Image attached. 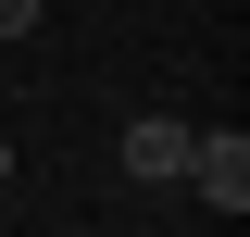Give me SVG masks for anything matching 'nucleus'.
Returning <instances> with one entry per match:
<instances>
[{
	"label": "nucleus",
	"mask_w": 250,
	"mask_h": 237,
	"mask_svg": "<svg viewBox=\"0 0 250 237\" xmlns=\"http://www.w3.org/2000/svg\"><path fill=\"white\" fill-rule=\"evenodd\" d=\"M188 200H200V212H250V138H238V125H200V138H188Z\"/></svg>",
	"instance_id": "obj_1"
},
{
	"label": "nucleus",
	"mask_w": 250,
	"mask_h": 237,
	"mask_svg": "<svg viewBox=\"0 0 250 237\" xmlns=\"http://www.w3.org/2000/svg\"><path fill=\"white\" fill-rule=\"evenodd\" d=\"M188 138H200L188 113H138V125H125V175H138V187H175L188 175Z\"/></svg>",
	"instance_id": "obj_2"
},
{
	"label": "nucleus",
	"mask_w": 250,
	"mask_h": 237,
	"mask_svg": "<svg viewBox=\"0 0 250 237\" xmlns=\"http://www.w3.org/2000/svg\"><path fill=\"white\" fill-rule=\"evenodd\" d=\"M38 13H50V0H0V38H38Z\"/></svg>",
	"instance_id": "obj_3"
},
{
	"label": "nucleus",
	"mask_w": 250,
	"mask_h": 237,
	"mask_svg": "<svg viewBox=\"0 0 250 237\" xmlns=\"http://www.w3.org/2000/svg\"><path fill=\"white\" fill-rule=\"evenodd\" d=\"M0 187H13V150H0Z\"/></svg>",
	"instance_id": "obj_4"
}]
</instances>
